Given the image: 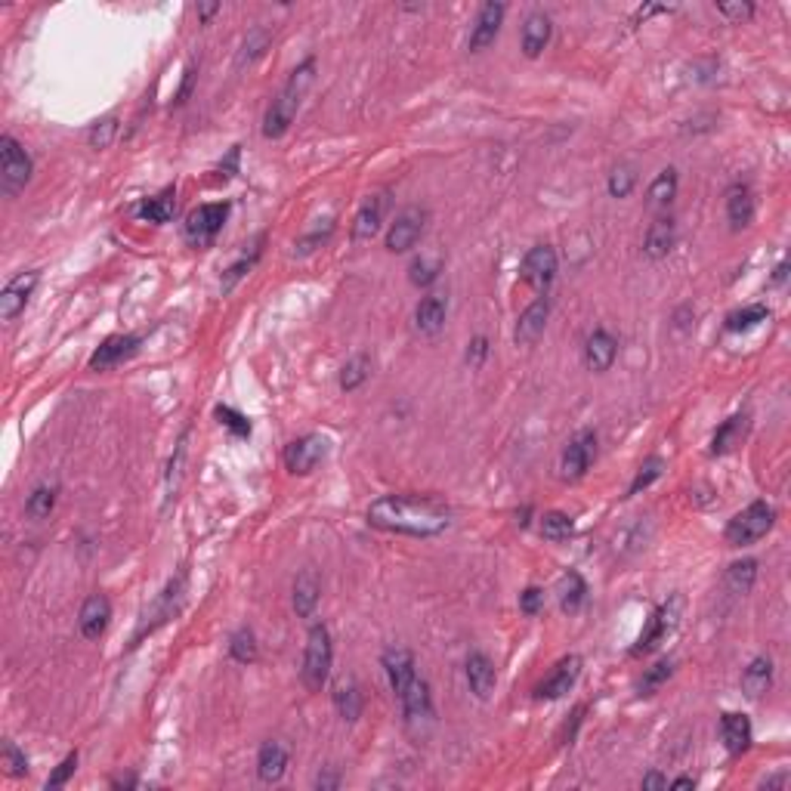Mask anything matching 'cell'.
I'll return each mask as SVG.
<instances>
[{
    "label": "cell",
    "instance_id": "obj_1",
    "mask_svg": "<svg viewBox=\"0 0 791 791\" xmlns=\"http://www.w3.org/2000/svg\"><path fill=\"white\" fill-rule=\"evenodd\" d=\"M368 523L396 535L430 538L449 529L451 511L433 495H384L368 507Z\"/></svg>",
    "mask_w": 791,
    "mask_h": 791
},
{
    "label": "cell",
    "instance_id": "obj_2",
    "mask_svg": "<svg viewBox=\"0 0 791 791\" xmlns=\"http://www.w3.org/2000/svg\"><path fill=\"white\" fill-rule=\"evenodd\" d=\"M312 78H316V62L306 59L303 65L294 68L291 78L285 81V87L275 93L266 115H263V136H266V140H279V136H285L288 130H291V124H294V118H297L300 103H303Z\"/></svg>",
    "mask_w": 791,
    "mask_h": 791
},
{
    "label": "cell",
    "instance_id": "obj_3",
    "mask_svg": "<svg viewBox=\"0 0 791 791\" xmlns=\"http://www.w3.org/2000/svg\"><path fill=\"white\" fill-rule=\"evenodd\" d=\"M331 662H334V643H331V634L325 625H312L310 637H306V652H303V683L310 693H319V689L328 683L331 674Z\"/></svg>",
    "mask_w": 791,
    "mask_h": 791
},
{
    "label": "cell",
    "instance_id": "obj_4",
    "mask_svg": "<svg viewBox=\"0 0 791 791\" xmlns=\"http://www.w3.org/2000/svg\"><path fill=\"white\" fill-rule=\"evenodd\" d=\"M773 523H776L773 504H767V501H755V504H749L742 513H736V517L726 523L724 535L733 548H745V544L761 541V538L773 529Z\"/></svg>",
    "mask_w": 791,
    "mask_h": 791
},
{
    "label": "cell",
    "instance_id": "obj_5",
    "mask_svg": "<svg viewBox=\"0 0 791 791\" xmlns=\"http://www.w3.org/2000/svg\"><path fill=\"white\" fill-rule=\"evenodd\" d=\"M31 171H35V165H31V155L22 149V142H16L10 134L0 136V192L6 198L19 196L28 186Z\"/></svg>",
    "mask_w": 791,
    "mask_h": 791
},
{
    "label": "cell",
    "instance_id": "obj_6",
    "mask_svg": "<svg viewBox=\"0 0 791 791\" xmlns=\"http://www.w3.org/2000/svg\"><path fill=\"white\" fill-rule=\"evenodd\" d=\"M226 217H229V204L226 201H213V204H201L186 217V242L196 244H211L217 238V232L226 226Z\"/></svg>",
    "mask_w": 791,
    "mask_h": 791
},
{
    "label": "cell",
    "instance_id": "obj_7",
    "mask_svg": "<svg viewBox=\"0 0 791 791\" xmlns=\"http://www.w3.org/2000/svg\"><path fill=\"white\" fill-rule=\"evenodd\" d=\"M426 229V211L424 207H405L399 217L393 219L390 232H387V250L390 254H405L420 242Z\"/></svg>",
    "mask_w": 791,
    "mask_h": 791
},
{
    "label": "cell",
    "instance_id": "obj_8",
    "mask_svg": "<svg viewBox=\"0 0 791 791\" xmlns=\"http://www.w3.org/2000/svg\"><path fill=\"white\" fill-rule=\"evenodd\" d=\"M325 455H328V439L310 433V436H300V439H294V442L288 445L285 449V464H288L291 473L306 476L325 461Z\"/></svg>",
    "mask_w": 791,
    "mask_h": 791
},
{
    "label": "cell",
    "instance_id": "obj_9",
    "mask_svg": "<svg viewBox=\"0 0 791 791\" xmlns=\"http://www.w3.org/2000/svg\"><path fill=\"white\" fill-rule=\"evenodd\" d=\"M399 705L402 714H405V724L408 726H420V724H430L436 718L433 711V695H430V683L424 677L414 674L411 683L399 693Z\"/></svg>",
    "mask_w": 791,
    "mask_h": 791
},
{
    "label": "cell",
    "instance_id": "obj_10",
    "mask_svg": "<svg viewBox=\"0 0 791 791\" xmlns=\"http://www.w3.org/2000/svg\"><path fill=\"white\" fill-rule=\"evenodd\" d=\"M594 457H596V433L581 430L579 436L566 445V451H563V461H560L563 480H569V482L581 480V476L591 470Z\"/></svg>",
    "mask_w": 791,
    "mask_h": 791
},
{
    "label": "cell",
    "instance_id": "obj_11",
    "mask_svg": "<svg viewBox=\"0 0 791 791\" xmlns=\"http://www.w3.org/2000/svg\"><path fill=\"white\" fill-rule=\"evenodd\" d=\"M677 609H680V596H674L671 603H664V606H658L656 612H652L649 625H646V631L640 634L637 646H634V656H643V652H652L658 643H662L664 637H668L671 631H674L677 625Z\"/></svg>",
    "mask_w": 791,
    "mask_h": 791
},
{
    "label": "cell",
    "instance_id": "obj_12",
    "mask_svg": "<svg viewBox=\"0 0 791 791\" xmlns=\"http://www.w3.org/2000/svg\"><path fill=\"white\" fill-rule=\"evenodd\" d=\"M519 273H523V281H529L532 288L544 291V288H548L550 281H554V275H557V250L548 248V244L532 248L529 254L523 257Z\"/></svg>",
    "mask_w": 791,
    "mask_h": 791
},
{
    "label": "cell",
    "instance_id": "obj_13",
    "mask_svg": "<svg viewBox=\"0 0 791 791\" xmlns=\"http://www.w3.org/2000/svg\"><path fill=\"white\" fill-rule=\"evenodd\" d=\"M136 349H140V337H134V334L105 337L103 347H99L96 353L90 356V368H93V372H109V368L121 365L124 359H130Z\"/></svg>",
    "mask_w": 791,
    "mask_h": 791
},
{
    "label": "cell",
    "instance_id": "obj_14",
    "mask_svg": "<svg viewBox=\"0 0 791 791\" xmlns=\"http://www.w3.org/2000/svg\"><path fill=\"white\" fill-rule=\"evenodd\" d=\"M579 674H581V658L579 656H566L554 671H550L548 680H544L541 687L535 689V699H548V702L563 699V695H566L569 689L575 687Z\"/></svg>",
    "mask_w": 791,
    "mask_h": 791
},
{
    "label": "cell",
    "instance_id": "obj_15",
    "mask_svg": "<svg viewBox=\"0 0 791 791\" xmlns=\"http://www.w3.org/2000/svg\"><path fill=\"white\" fill-rule=\"evenodd\" d=\"M504 12H507L504 4H486L482 6L480 16H476V22H473V28H470V41H467V47L473 50V53L492 47L495 37H498V31H501V22H504Z\"/></svg>",
    "mask_w": 791,
    "mask_h": 791
},
{
    "label": "cell",
    "instance_id": "obj_16",
    "mask_svg": "<svg viewBox=\"0 0 791 791\" xmlns=\"http://www.w3.org/2000/svg\"><path fill=\"white\" fill-rule=\"evenodd\" d=\"M35 285H37V273H19L16 279L6 281L4 294H0V319H4V322H12V319L25 310Z\"/></svg>",
    "mask_w": 791,
    "mask_h": 791
},
{
    "label": "cell",
    "instance_id": "obj_17",
    "mask_svg": "<svg viewBox=\"0 0 791 791\" xmlns=\"http://www.w3.org/2000/svg\"><path fill=\"white\" fill-rule=\"evenodd\" d=\"M109 618H111V603L105 594H93L84 600V606H81V615H78V627L81 634H84L87 640H99L105 634V627H109Z\"/></svg>",
    "mask_w": 791,
    "mask_h": 791
},
{
    "label": "cell",
    "instance_id": "obj_18",
    "mask_svg": "<svg viewBox=\"0 0 791 791\" xmlns=\"http://www.w3.org/2000/svg\"><path fill=\"white\" fill-rule=\"evenodd\" d=\"M387 196L378 192V196H368L365 204L359 207L353 219V242H372L374 235L380 232V223H384V213H387Z\"/></svg>",
    "mask_w": 791,
    "mask_h": 791
},
{
    "label": "cell",
    "instance_id": "obj_19",
    "mask_svg": "<svg viewBox=\"0 0 791 791\" xmlns=\"http://www.w3.org/2000/svg\"><path fill=\"white\" fill-rule=\"evenodd\" d=\"M464 671H467L470 693H473L476 699H488L492 689H495V683H498V674H495L492 658H488L486 652H470Z\"/></svg>",
    "mask_w": 791,
    "mask_h": 791
},
{
    "label": "cell",
    "instance_id": "obj_20",
    "mask_svg": "<svg viewBox=\"0 0 791 791\" xmlns=\"http://www.w3.org/2000/svg\"><path fill=\"white\" fill-rule=\"evenodd\" d=\"M384 671H387V680H390L393 693L399 695L402 689L411 683V677L418 674V668H414V656L411 649H405V646H390V649L384 652Z\"/></svg>",
    "mask_w": 791,
    "mask_h": 791
},
{
    "label": "cell",
    "instance_id": "obj_21",
    "mask_svg": "<svg viewBox=\"0 0 791 791\" xmlns=\"http://www.w3.org/2000/svg\"><path fill=\"white\" fill-rule=\"evenodd\" d=\"M615 356H618V341L606 328H596L585 343V365L591 372H609Z\"/></svg>",
    "mask_w": 791,
    "mask_h": 791
},
{
    "label": "cell",
    "instance_id": "obj_22",
    "mask_svg": "<svg viewBox=\"0 0 791 791\" xmlns=\"http://www.w3.org/2000/svg\"><path fill=\"white\" fill-rule=\"evenodd\" d=\"M550 31H554V25H550V16L541 10L529 12L523 22V53L529 56V59H538V56L544 53V47L550 43Z\"/></svg>",
    "mask_w": 791,
    "mask_h": 791
},
{
    "label": "cell",
    "instance_id": "obj_23",
    "mask_svg": "<svg viewBox=\"0 0 791 791\" xmlns=\"http://www.w3.org/2000/svg\"><path fill=\"white\" fill-rule=\"evenodd\" d=\"M548 316H550V300L541 294V297H538L532 306H526V312L519 316V322H517V343H523V347L535 343L538 337L544 334Z\"/></svg>",
    "mask_w": 791,
    "mask_h": 791
},
{
    "label": "cell",
    "instance_id": "obj_24",
    "mask_svg": "<svg viewBox=\"0 0 791 791\" xmlns=\"http://www.w3.org/2000/svg\"><path fill=\"white\" fill-rule=\"evenodd\" d=\"M288 770V749L279 742V739H269V742H263L260 755H257V776H260V782H266V786H273V782H279L281 776H285Z\"/></svg>",
    "mask_w": 791,
    "mask_h": 791
},
{
    "label": "cell",
    "instance_id": "obj_25",
    "mask_svg": "<svg viewBox=\"0 0 791 791\" xmlns=\"http://www.w3.org/2000/svg\"><path fill=\"white\" fill-rule=\"evenodd\" d=\"M445 316H449V300L442 294H430L418 303L414 310V325H418L420 334H439L445 328Z\"/></svg>",
    "mask_w": 791,
    "mask_h": 791
},
{
    "label": "cell",
    "instance_id": "obj_26",
    "mask_svg": "<svg viewBox=\"0 0 791 791\" xmlns=\"http://www.w3.org/2000/svg\"><path fill=\"white\" fill-rule=\"evenodd\" d=\"M720 736H724V745L730 755H745L751 749V720L745 714L726 711L720 718Z\"/></svg>",
    "mask_w": 791,
    "mask_h": 791
},
{
    "label": "cell",
    "instance_id": "obj_27",
    "mask_svg": "<svg viewBox=\"0 0 791 791\" xmlns=\"http://www.w3.org/2000/svg\"><path fill=\"white\" fill-rule=\"evenodd\" d=\"M749 426H751L749 414H733L730 420H724L711 439V455H730V451H736L745 442V436H749Z\"/></svg>",
    "mask_w": 791,
    "mask_h": 791
},
{
    "label": "cell",
    "instance_id": "obj_28",
    "mask_svg": "<svg viewBox=\"0 0 791 791\" xmlns=\"http://www.w3.org/2000/svg\"><path fill=\"white\" fill-rule=\"evenodd\" d=\"M677 242V226L671 217H658L656 223L649 226V232H646V242H643V254L649 257V260H664V257L671 254V248H674Z\"/></svg>",
    "mask_w": 791,
    "mask_h": 791
},
{
    "label": "cell",
    "instance_id": "obj_29",
    "mask_svg": "<svg viewBox=\"0 0 791 791\" xmlns=\"http://www.w3.org/2000/svg\"><path fill=\"white\" fill-rule=\"evenodd\" d=\"M726 219H730L733 229H745V226L755 219V196H751L749 186L736 183L730 192H726Z\"/></svg>",
    "mask_w": 791,
    "mask_h": 791
},
{
    "label": "cell",
    "instance_id": "obj_30",
    "mask_svg": "<svg viewBox=\"0 0 791 791\" xmlns=\"http://www.w3.org/2000/svg\"><path fill=\"white\" fill-rule=\"evenodd\" d=\"M319 594H322V585H319L316 572L312 569H303L294 581V609H297L300 618H310L319 606Z\"/></svg>",
    "mask_w": 791,
    "mask_h": 791
},
{
    "label": "cell",
    "instance_id": "obj_31",
    "mask_svg": "<svg viewBox=\"0 0 791 791\" xmlns=\"http://www.w3.org/2000/svg\"><path fill=\"white\" fill-rule=\"evenodd\" d=\"M334 708L337 714H341L343 720H359L362 718V689L359 683L353 680V677H343V680H337L334 687Z\"/></svg>",
    "mask_w": 791,
    "mask_h": 791
},
{
    "label": "cell",
    "instance_id": "obj_32",
    "mask_svg": "<svg viewBox=\"0 0 791 791\" xmlns=\"http://www.w3.org/2000/svg\"><path fill=\"white\" fill-rule=\"evenodd\" d=\"M770 683H773V662H770L767 656H757L742 674L745 695H749V699H761V695L770 689Z\"/></svg>",
    "mask_w": 791,
    "mask_h": 791
},
{
    "label": "cell",
    "instance_id": "obj_33",
    "mask_svg": "<svg viewBox=\"0 0 791 791\" xmlns=\"http://www.w3.org/2000/svg\"><path fill=\"white\" fill-rule=\"evenodd\" d=\"M173 213H177V192H173V189L158 192L155 198L142 201V207H140V217L149 219V223H158V226L161 223H171Z\"/></svg>",
    "mask_w": 791,
    "mask_h": 791
},
{
    "label": "cell",
    "instance_id": "obj_34",
    "mask_svg": "<svg viewBox=\"0 0 791 791\" xmlns=\"http://www.w3.org/2000/svg\"><path fill=\"white\" fill-rule=\"evenodd\" d=\"M755 579H757L755 560H739L726 569V587H730V594H749L755 587Z\"/></svg>",
    "mask_w": 791,
    "mask_h": 791
},
{
    "label": "cell",
    "instance_id": "obj_35",
    "mask_svg": "<svg viewBox=\"0 0 791 791\" xmlns=\"http://www.w3.org/2000/svg\"><path fill=\"white\" fill-rule=\"evenodd\" d=\"M368 374H372V359H368L365 353L353 356L341 372V390H347V393L359 390V387L368 380Z\"/></svg>",
    "mask_w": 791,
    "mask_h": 791
},
{
    "label": "cell",
    "instance_id": "obj_36",
    "mask_svg": "<svg viewBox=\"0 0 791 791\" xmlns=\"http://www.w3.org/2000/svg\"><path fill=\"white\" fill-rule=\"evenodd\" d=\"M585 596H587L585 579H581L579 572H569L566 579H563V585H560V606H563V612H579L581 603H585Z\"/></svg>",
    "mask_w": 791,
    "mask_h": 791
},
{
    "label": "cell",
    "instance_id": "obj_37",
    "mask_svg": "<svg viewBox=\"0 0 791 791\" xmlns=\"http://www.w3.org/2000/svg\"><path fill=\"white\" fill-rule=\"evenodd\" d=\"M674 196H677V171L674 167H668V171H662L656 180H652L649 196L646 198H649L652 207H668L671 201H674Z\"/></svg>",
    "mask_w": 791,
    "mask_h": 791
},
{
    "label": "cell",
    "instance_id": "obj_38",
    "mask_svg": "<svg viewBox=\"0 0 791 791\" xmlns=\"http://www.w3.org/2000/svg\"><path fill=\"white\" fill-rule=\"evenodd\" d=\"M767 319H770L767 306H761V303L745 306V310L730 312V316H726V331H733V334H739V331H751L755 325L767 322Z\"/></svg>",
    "mask_w": 791,
    "mask_h": 791
},
{
    "label": "cell",
    "instance_id": "obj_39",
    "mask_svg": "<svg viewBox=\"0 0 791 791\" xmlns=\"http://www.w3.org/2000/svg\"><path fill=\"white\" fill-rule=\"evenodd\" d=\"M56 507V486H37L25 501V513L31 519H47Z\"/></svg>",
    "mask_w": 791,
    "mask_h": 791
},
{
    "label": "cell",
    "instance_id": "obj_40",
    "mask_svg": "<svg viewBox=\"0 0 791 791\" xmlns=\"http://www.w3.org/2000/svg\"><path fill=\"white\" fill-rule=\"evenodd\" d=\"M572 529H575L572 517L563 511H550L541 517V535L548 538V541H566V538L572 535Z\"/></svg>",
    "mask_w": 791,
    "mask_h": 791
},
{
    "label": "cell",
    "instance_id": "obj_41",
    "mask_svg": "<svg viewBox=\"0 0 791 791\" xmlns=\"http://www.w3.org/2000/svg\"><path fill=\"white\" fill-rule=\"evenodd\" d=\"M229 656L235 658V662H242V664L257 662V640H254V631H250V627H242V631L232 634Z\"/></svg>",
    "mask_w": 791,
    "mask_h": 791
},
{
    "label": "cell",
    "instance_id": "obj_42",
    "mask_svg": "<svg viewBox=\"0 0 791 791\" xmlns=\"http://www.w3.org/2000/svg\"><path fill=\"white\" fill-rule=\"evenodd\" d=\"M269 41H273V35H269L266 28H254V31H250V35L244 37V43H242V53H238V68L250 65L257 56H263V50L269 47Z\"/></svg>",
    "mask_w": 791,
    "mask_h": 791
},
{
    "label": "cell",
    "instance_id": "obj_43",
    "mask_svg": "<svg viewBox=\"0 0 791 791\" xmlns=\"http://www.w3.org/2000/svg\"><path fill=\"white\" fill-rule=\"evenodd\" d=\"M260 244H263V238H257V244H254V250H250V257L248 254L238 257V260L232 263L229 269H226V275H223V294H229L232 288L238 285V279H244V273H250V266H254L257 257H260Z\"/></svg>",
    "mask_w": 791,
    "mask_h": 791
},
{
    "label": "cell",
    "instance_id": "obj_44",
    "mask_svg": "<svg viewBox=\"0 0 791 791\" xmlns=\"http://www.w3.org/2000/svg\"><path fill=\"white\" fill-rule=\"evenodd\" d=\"M671 674H674V664H671L668 658L656 662V664H652V668L643 674V680H640V687H637V689H640V695H652L658 687H662L664 680H668Z\"/></svg>",
    "mask_w": 791,
    "mask_h": 791
},
{
    "label": "cell",
    "instance_id": "obj_45",
    "mask_svg": "<svg viewBox=\"0 0 791 791\" xmlns=\"http://www.w3.org/2000/svg\"><path fill=\"white\" fill-rule=\"evenodd\" d=\"M662 467H664L662 457H649V461H646L643 467L637 470V476H634V482H631V488H627V495H640L643 488H649L652 482L662 476Z\"/></svg>",
    "mask_w": 791,
    "mask_h": 791
},
{
    "label": "cell",
    "instance_id": "obj_46",
    "mask_svg": "<svg viewBox=\"0 0 791 791\" xmlns=\"http://www.w3.org/2000/svg\"><path fill=\"white\" fill-rule=\"evenodd\" d=\"M0 764H4L6 776H25L28 773V757H25L22 751L16 749V742H10V739H6L4 751H0Z\"/></svg>",
    "mask_w": 791,
    "mask_h": 791
},
{
    "label": "cell",
    "instance_id": "obj_47",
    "mask_svg": "<svg viewBox=\"0 0 791 791\" xmlns=\"http://www.w3.org/2000/svg\"><path fill=\"white\" fill-rule=\"evenodd\" d=\"M634 183H637V177H634L631 167H615V171L609 173L606 189H609V196L612 198H627L631 196V189H634Z\"/></svg>",
    "mask_w": 791,
    "mask_h": 791
},
{
    "label": "cell",
    "instance_id": "obj_48",
    "mask_svg": "<svg viewBox=\"0 0 791 791\" xmlns=\"http://www.w3.org/2000/svg\"><path fill=\"white\" fill-rule=\"evenodd\" d=\"M439 260H414L411 263V269H408V279H411V285H418V288H426V285H433V281L439 279Z\"/></svg>",
    "mask_w": 791,
    "mask_h": 791
},
{
    "label": "cell",
    "instance_id": "obj_49",
    "mask_svg": "<svg viewBox=\"0 0 791 791\" xmlns=\"http://www.w3.org/2000/svg\"><path fill=\"white\" fill-rule=\"evenodd\" d=\"M217 418H219V424L229 426V430L235 433V436H250V420L244 418L242 411H235V408L219 405V408H217Z\"/></svg>",
    "mask_w": 791,
    "mask_h": 791
},
{
    "label": "cell",
    "instance_id": "obj_50",
    "mask_svg": "<svg viewBox=\"0 0 791 791\" xmlns=\"http://www.w3.org/2000/svg\"><path fill=\"white\" fill-rule=\"evenodd\" d=\"M74 770H78V751H72V755H65V761L59 764V767L53 770V776L47 779V788H62L68 779L74 776Z\"/></svg>",
    "mask_w": 791,
    "mask_h": 791
},
{
    "label": "cell",
    "instance_id": "obj_51",
    "mask_svg": "<svg viewBox=\"0 0 791 791\" xmlns=\"http://www.w3.org/2000/svg\"><path fill=\"white\" fill-rule=\"evenodd\" d=\"M718 12L726 19V22H736L739 25V22H745V19L755 16V6L742 4V0H739V4H718Z\"/></svg>",
    "mask_w": 791,
    "mask_h": 791
},
{
    "label": "cell",
    "instance_id": "obj_52",
    "mask_svg": "<svg viewBox=\"0 0 791 791\" xmlns=\"http://www.w3.org/2000/svg\"><path fill=\"white\" fill-rule=\"evenodd\" d=\"M544 606V594L538 591V587H526L523 594H519V609H523L526 615H538Z\"/></svg>",
    "mask_w": 791,
    "mask_h": 791
},
{
    "label": "cell",
    "instance_id": "obj_53",
    "mask_svg": "<svg viewBox=\"0 0 791 791\" xmlns=\"http://www.w3.org/2000/svg\"><path fill=\"white\" fill-rule=\"evenodd\" d=\"M486 356H488V341L486 337H473V341H470V349H467V362L470 365H482Z\"/></svg>",
    "mask_w": 791,
    "mask_h": 791
},
{
    "label": "cell",
    "instance_id": "obj_54",
    "mask_svg": "<svg viewBox=\"0 0 791 791\" xmlns=\"http://www.w3.org/2000/svg\"><path fill=\"white\" fill-rule=\"evenodd\" d=\"M331 229H334V226H331ZM331 229H325V232H322V229H316V232H312V235H306L303 242H297V254L303 257V254H310V250H316L319 244H322L325 238L331 235Z\"/></svg>",
    "mask_w": 791,
    "mask_h": 791
},
{
    "label": "cell",
    "instance_id": "obj_55",
    "mask_svg": "<svg viewBox=\"0 0 791 791\" xmlns=\"http://www.w3.org/2000/svg\"><path fill=\"white\" fill-rule=\"evenodd\" d=\"M111 134H115V118H109V121H103V134H99V130H93L90 134V142L93 146H109V140H111Z\"/></svg>",
    "mask_w": 791,
    "mask_h": 791
},
{
    "label": "cell",
    "instance_id": "obj_56",
    "mask_svg": "<svg viewBox=\"0 0 791 791\" xmlns=\"http://www.w3.org/2000/svg\"><path fill=\"white\" fill-rule=\"evenodd\" d=\"M581 714H585V705L575 708V714H572V726L566 724V730H563V742H566V745L575 739V730H579V724H581Z\"/></svg>",
    "mask_w": 791,
    "mask_h": 791
},
{
    "label": "cell",
    "instance_id": "obj_57",
    "mask_svg": "<svg viewBox=\"0 0 791 791\" xmlns=\"http://www.w3.org/2000/svg\"><path fill=\"white\" fill-rule=\"evenodd\" d=\"M192 81H196V68H189V72H186V81H183V87H180V93H177V103L183 105L186 99H189V93H192Z\"/></svg>",
    "mask_w": 791,
    "mask_h": 791
},
{
    "label": "cell",
    "instance_id": "obj_58",
    "mask_svg": "<svg viewBox=\"0 0 791 791\" xmlns=\"http://www.w3.org/2000/svg\"><path fill=\"white\" fill-rule=\"evenodd\" d=\"M341 786V776L337 773H319V779H316V788H337Z\"/></svg>",
    "mask_w": 791,
    "mask_h": 791
},
{
    "label": "cell",
    "instance_id": "obj_59",
    "mask_svg": "<svg viewBox=\"0 0 791 791\" xmlns=\"http://www.w3.org/2000/svg\"><path fill=\"white\" fill-rule=\"evenodd\" d=\"M643 788H668V779L662 773H649L643 776Z\"/></svg>",
    "mask_w": 791,
    "mask_h": 791
},
{
    "label": "cell",
    "instance_id": "obj_60",
    "mask_svg": "<svg viewBox=\"0 0 791 791\" xmlns=\"http://www.w3.org/2000/svg\"><path fill=\"white\" fill-rule=\"evenodd\" d=\"M671 788H677V791H683V788H695V779H689V776H680V779L671 782Z\"/></svg>",
    "mask_w": 791,
    "mask_h": 791
},
{
    "label": "cell",
    "instance_id": "obj_61",
    "mask_svg": "<svg viewBox=\"0 0 791 791\" xmlns=\"http://www.w3.org/2000/svg\"><path fill=\"white\" fill-rule=\"evenodd\" d=\"M764 786H767V788H782V786H788V776H786V773H782V776H773V779H767V782H764Z\"/></svg>",
    "mask_w": 791,
    "mask_h": 791
},
{
    "label": "cell",
    "instance_id": "obj_62",
    "mask_svg": "<svg viewBox=\"0 0 791 791\" xmlns=\"http://www.w3.org/2000/svg\"><path fill=\"white\" fill-rule=\"evenodd\" d=\"M217 10H219V4H204V6H198V16L207 19V16H213Z\"/></svg>",
    "mask_w": 791,
    "mask_h": 791
},
{
    "label": "cell",
    "instance_id": "obj_63",
    "mask_svg": "<svg viewBox=\"0 0 791 791\" xmlns=\"http://www.w3.org/2000/svg\"><path fill=\"white\" fill-rule=\"evenodd\" d=\"M786 273H788V266H786V263H779V266H776V275H773L776 285H782V281H786Z\"/></svg>",
    "mask_w": 791,
    "mask_h": 791
},
{
    "label": "cell",
    "instance_id": "obj_64",
    "mask_svg": "<svg viewBox=\"0 0 791 791\" xmlns=\"http://www.w3.org/2000/svg\"><path fill=\"white\" fill-rule=\"evenodd\" d=\"M111 786H115V788H124V786H127V788H130V786H136V779H134V776H121V779H115V782H111Z\"/></svg>",
    "mask_w": 791,
    "mask_h": 791
}]
</instances>
